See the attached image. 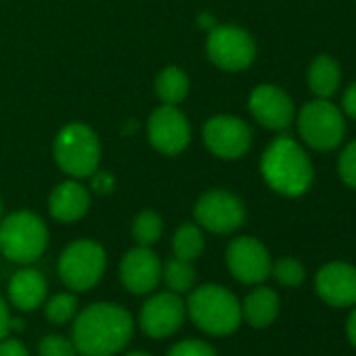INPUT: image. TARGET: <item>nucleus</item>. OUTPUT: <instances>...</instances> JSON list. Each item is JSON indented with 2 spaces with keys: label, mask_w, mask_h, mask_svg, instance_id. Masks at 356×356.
<instances>
[{
  "label": "nucleus",
  "mask_w": 356,
  "mask_h": 356,
  "mask_svg": "<svg viewBox=\"0 0 356 356\" xmlns=\"http://www.w3.org/2000/svg\"><path fill=\"white\" fill-rule=\"evenodd\" d=\"M155 92L163 105H178L189 95V76L181 67L168 65L155 78Z\"/></svg>",
  "instance_id": "obj_21"
},
{
  "label": "nucleus",
  "mask_w": 356,
  "mask_h": 356,
  "mask_svg": "<svg viewBox=\"0 0 356 356\" xmlns=\"http://www.w3.org/2000/svg\"><path fill=\"white\" fill-rule=\"evenodd\" d=\"M47 298H49V281L38 268L26 264L17 273H13V277L9 279L7 302L15 310L32 312L40 308L47 302Z\"/></svg>",
  "instance_id": "obj_17"
},
{
  "label": "nucleus",
  "mask_w": 356,
  "mask_h": 356,
  "mask_svg": "<svg viewBox=\"0 0 356 356\" xmlns=\"http://www.w3.org/2000/svg\"><path fill=\"white\" fill-rule=\"evenodd\" d=\"M318 298L333 308L356 304V266L348 262H329L314 277Z\"/></svg>",
  "instance_id": "obj_16"
},
{
  "label": "nucleus",
  "mask_w": 356,
  "mask_h": 356,
  "mask_svg": "<svg viewBox=\"0 0 356 356\" xmlns=\"http://www.w3.org/2000/svg\"><path fill=\"white\" fill-rule=\"evenodd\" d=\"M49 245V227L47 222L30 212L19 210L0 220V256L15 264L36 262Z\"/></svg>",
  "instance_id": "obj_4"
},
{
  "label": "nucleus",
  "mask_w": 356,
  "mask_h": 356,
  "mask_svg": "<svg viewBox=\"0 0 356 356\" xmlns=\"http://www.w3.org/2000/svg\"><path fill=\"white\" fill-rule=\"evenodd\" d=\"M165 356H218V354L208 341L197 339V337H187L170 346Z\"/></svg>",
  "instance_id": "obj_28"
},
{
  "label": "nucleus",
  "mask_w": 356,
  "mask_h": 356,
  "mask_svg": "<svg viewBox=\"0 0 356 356\" xmlns=\"http://www.w3.org/2000/svg\"><path fill=\"white\" fill-rule=\"evenodd\" d=\"M339 80H341L339 65L327 55L316 57L308 67V86L318 99H329L331 95H335Z\"/></svg>",
  "instance_id": "obj_20"
},
{
  "label": "nucleus",
  "mask_w": 356,
  "mask_h": 356,
  "mask_svg": "<svg viewBox=\"0 0 356 356\" xmlns=\"http://www.w3.org/2000/svg\"><path fill=\"white\" fill-rule=\"evenodd\" d=\"M24 327H26V323H24L22 318L11 316V333H13V331H24Z\"/></svg>",
  "instance_id": "obj_35"
},
{
  "label": "nucleus",
  "mask_w": 356,
  "mask_h": 356,
  "mask_svg": "<svg viewBox=\"0 0 356 356\" xmlns=\"http://www.w3.org/2000/svg\"><path fill=\"white\" fill-rule=\"evenodd\" d=\"M0 356H32V354L26 341H22L19 337L7 335L5 339H0Z\"/></svg>",
  "instance_id": "obj_31"
},
{
  "label": "nucleus",
  "mask_w": 356,
  "mask_h": 356,
  "mask_svg": "<svg viewBox=\"0 0 356 356\" xmlns=\"http://www.w3.org/2000/svg\"><path fill=\"white\" fill-rule=\"evenodd\" d=\"M0 214H3V204H0Z\"/></svg>",
  "instance_id": "obj_37"
},
{
  "label": "nucleus",
  "mask_w": 356,
  "mask_h": 356,
  "mask_svg": "<svg viewBox=\"0 0 356 356\" xmlns=\"http://www.w3.org/2000/svg\"><path fill=\"white\" fill-rule=\"evenodd\" d=\"M346 335H348L350 343L356 348V304H354V310L350 312V316L346 321Z\"/></svg>",
  "instance_id": "obj_34"
},
{
  "label": "nucleus",
  "mask_w": 356,
  "mask_h": 356,
  "mask_svg": "<svg viewBox=\"0 0 356 356\" xmlns=\"http://www.w3.org/2000/svg\"><path fill=\"white\" fill-rule=\"evenodd\" d=\"M250 113L268 130H285L293 122V103L275 84H260L250 95Z\"/></svg>",
  "instance_id": "obj_15"
},
{
  "label": "nucleus",
  "mask_w": 356,
  "mask_h": 356,
  "mask_svg": "<svg viewBox=\"0 0 356 356\" xmlns=\"http://www.w3.org/2000/svg\"><path fill=\"white\" fill-rule=\"evenodd\" d=\"M161 260L145 245L128 250L120 262V281L132 296H149L161 283Z\"/></svg>",
  "instance_id": "obj_14"
},
{
  "label": "nucleus",
  "mask_w": 356,
  "mask_h": 356,
  "mask_svg": "<svg viewBox=\"0 0 356 356\" xmlns=\"http://www.w3.org/2000/svg\"><path fill=\"white\" fill-rule=\"evenodd\" d=\"M90 210V189L78 178H67L59 183L49 195V212L57 222H78Z\"/></svg>",
  "instance_id": "obj_18"
},
{
  "label": "nucleus",
  "mask_w": 356,
  "mask_h": 356,
  "mask_svg": "<svg viewBox=\"0 0 356 356\" xmlns=\"http://www.w3.org/2000/svg\"><path fill=\"white\" fill-rule=\"evenodd\" d=\"M298 130L308 147L316 151H331L343 140L346 122L333 103L316 99L302 107L298 115Z\"/></svg>",
  "instance_id": "obj_7"
},
{
  "label": "nucleus",
  "mask_w": 356,
  "mask_h": 356,
  "mask_svg": "<svg viewBox=\"0 0 356 356\" xmlns=\"http://www.w3.org/2000/svg\"><path fill=\"white\" fill-rule=\"evenodd\" d=\"M161 283L168 287V291L185 296L195 287L197 270H195L193 262H187V260H181L174 256L161 264Z\"/></svg>",
  "instance_id": "obj_22"
},
{
  "label": "nucleus",
  "mask_w": 356,
  "mask_h": 356,
  "mask_svg": "<svg viewBox=\"0 0 356 356\" xmlns=\"http://www.w3.org/2000/svg\"><path fill=\"white\" fill-rule=\"evenodd\" d=\"M187 316L206 335L227 337L241 327V302L218 283H204L187 293Z\"/></svg>",
  "instance_id": "obj_3"
},
{
  "label": "nucleus",
  "mask_w": 356,
  "mask_h": 356,
  "mask_svg": "<svg viewBox=\"0 0 356 356\" xmlns=\"http://www.w3.org/2000/svg\"><path fill=\"white\" fill-rule=\"evenodd\" d=\"M172 250L174 256L187 260V262H195L204 250H206V237H204V229L197 222H185L176 229L174 239H172Z\"/></svg>",
  "instance_id": "obj_23"
},
{
  "label": "nucleus",
  "mask_w": 356,
  "mask_h": 356,
  "mask_svg": "<svg viewBox=\"0 0 356 356\" xmlns=\"http://www.w3.org/2000/svg\"><path fill=\"white\" fill-rule=\"evenodd\" d=\"M163 235V220L157 212L153 210H143L140 214L134 216L132 220V239L136 245L151 248L155 245Z\"/></svg>",
  "instance_id": "obj_25"
},
{
  "label": "nucleus",
  "mask_w": 356,
  "mask_h": 356,
  "mask_svg": "<svg viewBox=\"0 0 356 356\" xmlns=\"http://www.w3.org/2000/svg\"><path fill=\"white\" fill-rule=\"evenodd\" d=\"M53 157L70 178H88L101 163V140L97 132L82 124L72 122L63 126L53 140Z\"/></svg>",
  "instance_id": "obj_5"
},
{
  "label": "nucleus",
  "mask_w": 356,
  "mask_h": 356,
  "mask_svg": "<svg viewBox=\"0 0 356 356\" xmlns=\"http://www.w3.org/2000/svg\"><path fill=\"white\" fill-rule=\"evenodd\" d=\"M260 172L266 185L285 197L304 195L312 183V163L304 149L289 136H279L266 147Z\"/></svg>",
  "instance_id": "obj_2"
},
{
  "label": "nucleus",
  "mask_w": 356,
  "mask_h": 356,
  "mask_svg": "<svg viewBox=\"0 0 356 356\" xmlns=\"http://www.w3.org/2000/svg\"><path fill=\"white\" fill-rule=\"evenodd\" d=\"M124 356H153L149 352H143V350H132V352H126Z\"/></svg>",
  "instance_id": "obj_36"
},
{
  "label": "nucleus",
  "mask_w": 356,
  "mask_h": 356,
  "mask_svg": "<svg viewBox=\"0 0 356 356\" xmlns=\"http://www.w3.org/2000/svg\"><path fill=\"white\" fill-rule=\"evenodd\" d=\"M38 356H80L72 337L61 333H49L38 341Z\"/></svg>",
  "instance_id": "obj_27"
},
{
  "label": "nucleus",
  "mask_w": 356,
  "mask_h": 356,
  "mask_svg": "<svg viewBox=\"0 0 356 356\" xmlns=\"http://www.w3.org/2000/svg\"><path fill=\"white\" fill-rule=\"evenodd\" d=\"M147 140L163 155H178L191 143V124L178 105H161L147 120Z\"/></svg>",
  "instance_id": "obj_11"
},
{
  "label": "nucleus",
  "mask_w": 356,
  "mask_h": 356,
  "mask_svg": "<svg viewBox=\"0 0 356 356\" xmlns=\"http://www.w3.org/2000/svg\"><path fill=\"white\" fill-rule=\"evenodd\" d=\"M90 191H95L97 195H109L115 189V176L107 170H95L90 176Z\"/></svg>",
  "instance_id": "obj_30"
},
{
  "label": "nucleus",
  "mask_w": 356,
  "mask_h": 356,
  "mask_svg": "<svg viewBox=\"0 0 356 356\" xmlns=\"http://www.w3.org/2000/svg\"><path fill=\"white\" fill-rule=\"evenodd\" d=\"M11 306L9 302L0 296V339H5L7 335H11Z\"/></svg>",
  "instance_id": "obj_32"
},
{
  "label": "nucleus",
  "mask_w": 356,
  "mask_h": 356,
  "mask_svg": "<svg viewBox=\"0 0 356 356\" xmlns=\"http://www.w3.org/2000/svg\"><path fill=\"white\" fill-rule=\"evenodd\" d=\"M187 321V304L174 291H157L149 296L138 312V327L151 339H168L181 331Z\"/></svg>",
  "instance_id": "obj_9"
},
{
  "label": "nucleus",
  "mask_w": 356,
  "mask_h": 356,
  "mask_svg": "<svg viewBox=\"0 0 356 356\" xmlns=\"http://www.w3.org/2000/svg\"><path fill=\"white\" fill-rule=\"evenodd\" d=\"M195 222L214 235H231L245 222V206L243 202L222 189H214L204 193L195 204Z\"/></svg>",
  "instance_id": "obj_10"
},
{
  "label": "nucleus",
  "mask_w": 356,
  "mask_h": 356,
  "mask_svg": "<svg viewBox=\"0 0 356 356\" xmlns=\"http://www.w3.org/2000/svg\"><path fill=\"white\" fill-rule=\"evenodd\" d=\"M281 310V302L275 289L270 287H256L245 296L241 302V316L243 321L254 329H266L270 327Z\"/></svg>",
  "instance_id": "obj_19"
},
{
  "label": "nucleus",
  "mask_w": 356,
  "mask_h": 356,
  "mask_svg": "<svg viewBox=\"0 0 356 356\" xmlns=\"http://www.w3.org/2000/svg\"><path fill=\"white\" fill-rule=\"evenodd\" d=\"M227 268L243 285H260L270 277V254L262 241L243 235L235 237L227 248Z\"/></svg>",
  "instance_id": "obj_12"
},
{
  "label": "nucleus",
  "mask_w": 356,
  "mask_h": 356,
  "mask_svg": "<svg viewBox=\"0 0 356 356\" xmlns=\"http://www.w3.org/2000/svg\"><path fill=\"white\" fill-rule=\"evenodd\" d=\"M107 268V252L95 239H76L63 248L57 260V273L63 285L74 293L90 291L99 285Z\"/></svg>",
  "instance_id": "obj_6"
},
{
  "label": "nucleus",
  "mask_w": 356,
  "mask_h": 356,
  "mask_svg": "<svg viewBox=\"0 0 356 356\" xmlns=\"http://www.w3.org/2000/svg\"><path fill=\"white\" fill-rule=\"evenodd\" d=\"M343 111H346V115L356 120V82L343 95Z\"/></svg>",
  "instance_id": "obj_33"
},
{
  "label": "nucleus",
  "mask_w": 356,
  "mask_h": 356,
  "mask_svg": "<svg viewBox=\"0 0 356 356\" xmlns=\"http://www.w3.org/2000/svg\"><path fill=\"white\" fill-rule=\"evenodd\" d=\"M337 170H339V176L341 181L356 189V140H352L339 155V163H337Z\"/></svg>",
  "instance_id": "obj_29"
},
{
  "label": "nucleus",
  "mask_w": 356,
  "mask_h": 356,
  "mask_svg": "<svg viewBox=\"0 0 356 356\" xmlns=\"http://www.w3.org/2000/svg\"><path fill=\"white\" fill-rule=\"evenodd\" d=\"M206 53L216 67L225 72H243L256 59V42L243 28L214 26L208 32Z\"/></svg>",
  "instance_id": "obj_8"
},
{
  "label": "nucleus",
  "mask_w": 356,
  "mask_h": 356,
  "mask_svg": "<svg viewBox=\"0 0 356 356\" xmlns=\"http://www.w3.org/2000/svg\"><path fill=\"white\" fill-rule=\"evenodd\" d=\"M204 143L210 153L220 159H239L250 151L252 130L241 118L220 113L206 122Z\"/></svg>",
  "instance_id": "obj_13"
},
{
  "label": "nucleus",
  "mask_w": 356,
  "mask_h": 356,
  "mask_svg": "<svg viewBox=\"0 0 356 356\" xmlns=\"http://www.w3.org/2000/svg\"><path fill=\"white\" fill-rule=\"evenodd\" d=\"M270 275L283 287H300L306 279V268L300 260L285 256V258H279L277 262H273Z\"/></svg>",
  "instance_id": "obj_26"
},
{
  "label": "nucleus",
  "mask_w": 356,
  "mask_h": 356,
  "mask_svg": "<svg viewBox=\"0 0 356 356\" xmlns=\"http://www.w3.org/2000/svg\"><path fill=\"white\" fill-rule=\"evenodd\" d=\"M44 306V316L49 323L53 325H67L76 318L78 310H80V302L78 296L74 291H57L53 296L47 298Z\"/></svg>",
  "instance_id": "obj_24"
},
{
  "label": "nucleus",
  "mask_w": 356,
  "mask_h": 356,
  "mask_svg": "<svg viewBox=\"0 0 356 356\" xmlns=\"http://www.w3.org/2000/svg\"><path fill=\"white\" fill-rule=\"evenodd\" d=\"M134 335V316L115 302H92L72 321V341L80 356H118Z\"/></svg>",
  "instance_id": "obj_1"
}]
</instances>
